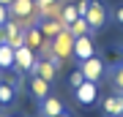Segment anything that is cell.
<instances>
[{
	"mask_svg": "<svg viewBox=\"0 0 123 117\" xmlns=\"http://www.w3.org/2000/svg\"><path fill=\"white\" fill-rule=\"evenodd\" d=\"M33 63H36V55H33V49L30 46H17L14 49V71H19V74H30L33 71Z\"/></svg>",
	"mask_w": 123,
	"mask_h": 117,
	"instance_id": "1",
	"label": "cell"
},
{
	"mask_svg": "<svg viewBox=\"0 0 123 117\" xmlns=\"http://www.w3.org/2000/svg\"><path fill=\"white\" fill-rule=\"evenodd\" d=\"M52 49H55V55L60 57V60H66V57L74 55V35L68 33V27H63V30L52 38Z\"/></svg>",
	"mask_w": 123,
	"mask_h": 117,
	"instance_id": "2",
	"label": "cell"
},
{
	"mask_svg": "<svg viewBox=\"0 0 123 117\" xmlns=\"http://www.w3.org/2000/svg\"><path fill=\"white\" fill-rule=\"evenodd\" d=\"M85 19H88V25H90L93 33L104 27V22H107V8L101 6V0H88V14H85Z\"/></svg>",
	"mask_w": 123,
	"mask_h": 117,
	"instance_id": "3",
	"label": "cell"
},
{
	"mask_svg": "<svg viewBox=\"0 0 123 117\" xmlns=\"http://www.w3.org/2000/svg\"><path fill=\"white\" fill-rule=\"evenodd\" d=\"M3 41L8 44V46H14V49L25 44V30H22V25H19L17 19H8L3 25Z\"/></svg>",
	"mask_w": 123,
	"mask_h": 117,
	"instance_id": "4",
	"label": "cell"
},
{
	"mask_svg": "<svg viewBox=\"0 0 123 117\" xmlns=\"http://www.w3.org/2000/svg\"><path fill=\"white\" fill-rule=\"evenodd\" d=\"M79 71H82V76L88 79V82H98V79L104 76V60H98V57L93 55V57L79 63Z\"/></svg>",
	"mask_w": 123,
	"mask_h": 117,
	"instance_id": "5",
	"label": "cell"
},
{
	"mask_svg": "<svg viewBox=\"0 0 123 117\" xmlns=\"http://www.w3.org/2000/svg\"><path fill=\"white\" fill-rule=\"evenodd\" d=\"M74 98H77L82 106H90L93 101L98 98V87H96V82H88V79H85L79 87H74Z\"/></svg>",
	"mask_w": 123,
	"mask_h": 117,
	"instance_id": "6",
	"label": "cell"
},
{
	"mask_svg": "<svg viewBox=\"0 0 123 117\" xmlns=\"http://www.w3.org/2000/svg\"><path fill=\"white\" fill-rule=\"evenodd\" d=\"M96 55V46H93V38L90 35H79V38H74V57L79 63L88 60V57Z\"/></svg>",
	"mask_w": 123,
	"mask_h": 117,
	"instance_id": "7",
	"label": "cell"
},
{
	"mask_svg": "<svg viewBox=\"0 0 123 117\" xmlns=\"http://www.w3.org/2000/svg\"><path fill=\"white\" fill-rule=\"evenodd\" d=\"M30 74H36V76H41V79H47V82L52 84V79L57 76V65L41 57V60H36V63H33V71H30Z\"/></svg>",
	"mask_w": 123,
	"mask_h": 117,
	"instance_id": "8",
	"label": "cell"
},
{
	"mask_svg": "<svg viewBox=\"0 0 123 117\" xmlns=\"http://www.w3.org/2000/svg\"><path fill=\"white\" fill-rule=\"evenodd\" d=\"M66 109H63V101L60 98H55V95H47L44 101H41V114L44 117H57V114H63Z\"/></svg>",
	"mask_w": 123,
	"mask_h": 117,
	"instance_id": "9",
	"label": "cell"
},
{
	"mask_svg": "<svg viewBox=\"0 0 123 117\" xmlns=\"http://www.w3.org/2000/svg\"><path fill=\"white\" fill-rule=\"evenodd\" d=\"M104 112H107V117H123V93L104 98Z\"/></svg>",
	"mask_w": 123,
	"mask_h": 117,
	"instance_id": "10",
	"label": "cell"
},
{
	"mask_svg": "<svg viewBox=\"0 0 123 117\" xmlns=\"http://www.w3.org/2000/svg\"><path fill=\"white\" fill-rule=\"evenodd\" d=\"M27 84H30V93L38 101H44L47 95H49V82L47 79H41V76H36V74H30V79H27Z\"/></svg>",
	"mask_w": 123,
	"mask_h": 117,
	"instance_id": "11",
	"label": "cell"
},
{
	"mask_svg": "<svg viewBox=\"0 0 123 117\" xmlns=\"http://www.w3.org/2000/svg\"><path fill=\"white\" fill-rule=\"evenodd\" d=\"M38 27H41V33H44V38H55V35L63 30V22L60 19H41Z\"/></svg>",
	"mask_w": 123,
	"mask_h": 117,
	"instance_id": "12",
	"label": "cell"
},
{
	"mask_svg": "<svg viewBox=\"0 0 123 117\" xmlns=\"http://www.w3.org/2000/svg\"><path fill=\"white\" fill-rule=\"evenodd\" d=\"M41 41H44V33H41V27L36 25V27H27L25 30V46H30L33 52L41 46Z\"/></svg>",
	"mask_w": 123,
	"mask_h": 117,
	"instance_id": "13",
	"label": "cell"
},
{
	"mask_svg": "<svg viewBox=\"0 0 123 117\" xmlns=\"http://www.w3.org/2000/svg\"><path fill=\"white\" fill-rule=\"evenodd\" d=\"M68 33L74 35V38H79V35H90L93 30H90V25H88V19H85V17H77V19L68 25Z\"/></svg>",
	"mask_w": 123,
	"mask_h": 117,
	"instance_id": "14",
	"label": "cell"
},
{
	"mask_svg": "<svg viewBox=\"0 0 123 117\" xmlns=\"http://www.w3.org/2000/svg\"><path fill=\"white\" fill-rule=\"evenodd\" d=\"M6 68H14V46H8V44L0 46V71Z\"/></svg>",
	"mask_w": 123,
	"mask_h": 117,
	"instance_id": "15",
	"label": "cell"
},
{
	"mask_svg": "<svg viewBox=\"0 0 123 117\" xmlns=\"http://www.w3.org/2000/svg\"><path fill=\"white\" fill-rule=\"evenodd\" d=\"M79 17V11H77V6L74 3H63V14H60V22H63V27H68L71 22H74Z\"/></svg>",
	"mask_w": 123,
	"mask_h": 117,
	"instance_id": "16",
	"label": "cell"
},
{
	"mask_svg": "<svg viewBox=\"0 0 123 117\" xmlns=\"http://www.w3.org/2000/svg\"><path fill=\"white\" fill-rule=\"evenodd\" d=\"M14 98H17V87H11V84H6V82H0V104H14Z\"/></svg>",
	"mask_w": 123,
	"mask_h": 117,
	"instance_id": "17",
	"label": "cell"
},
{
	"mask_svg": "<svg viewBox=\"0 0 123 117\" xmlns=\"http://www.w3.org/2000/svg\"><path fill=\"white\" fill-rule=\"evenodd\" d=\"M110 76H112V84L118 87V93H123V63L112 65V68H110Z\"/></svg>",
	"mask_w": 123,
	"mask_h": 117,
	"instance_id": "18",
	"label": "cell"
},
{
	"mask_svg": "<svg viewBox=\"0 0 123 117\" xmlns=\"http://www.w3.org/2000/svg\"><path fill=\"white\" fill-rule=\"evenodd\" d=\"M0 82H6V84H11V87H19V84H22V74H19V71L11 74V68H6L3 74H0Z\"/></svg>",
	"mask_w": 123,
	"mask_h": 117,
	"instance_id": "19",
	"label": "cell"
},
{
	"mask_svg": "<svg viewBox=\"0 0 123 117\" xmlns=\"http://www.w3.org/2000/svg\"><path fill=\"white\" fill-rule=\"evenodd\" d=\"M60 14H63V3L57 0V3H52L49 8L41 11V19H60Z\"/></svg>",
	"mask_w": 123,
	"mask_h": 117,
	"instance_id": "20",
	"label": "cell"
},
{
	"mask_svg": "<svg viewBox=\"0 0 123 117\" xmlns=\"http://www.w3.org/2000/svg\"><path fill=\"white\" fill-rule=\"evenodd\" d=\"M85 82V76H82V71H77V74H71V87H79Z\"/></svg>",
	"mask_w": 123,
	"mask_h": 117,
	"instance_id": "21",
	"label": "cell"
},
{
	"mask_svg": "<svg viewBox=\"0 0 123 117\" xmlns=\"http://www.w3.org/2000/svg\"><path fill=\"white\" fill-rule=\"evenodd\" d=\"M8 19H11V17H8V6H0V27H3Z\"/></svg>",
	"mask_w": 123,
	"mask_h": 117,
	"instance_id": "22",
	"label": "cell"
},
{
	"mask_svg": "<svg viewBox=\"0 0 123 117\" xmlns=\"http://www.w3.org/2000/svg\"><path fill=\"white\" fill-rule=\"evenodd\" d=\"M52 3H57V0H36V8H38V14H41L44 8H49Z\"/></svg>",
	"mask_w": 123,
	"mask_h": 117,
	"instance_id": "23",
	"label": "cell"
},
{
	"mask_svg": "<svg viewBox=\"0 0 123 117\" xmlns=\"http://www.w3.org/2000/svg\"><path fill=\"white\" fill-rule=\"evenodd\" d=\"M77 11H79V17H85V14H88V0H79V3H77Z\"/></svg>",
	"mask_w": 123,
	"mask_h": 117,
	"instance_id": "24",
	"label": "cell"
},
{
	"mask_svg": "<svg viewBox=\"0 0 123 117\" xmlns=\"http://www.w3.org/2000/svg\"><path fill=\"white\" fill-rule=\"evenodd\" d=\"M115 19H118V25H123V6H120L118 11H115Z\"/></svg>",
	"mask_w": 123,
	"mask_h": 117,
	"instance_id": "25",
	"label": "cell"
},
{
	"mask_svg": "<svg viewBox=\"0 0 123 117\" xmlns=\"http://www.w3.org/2000/svg\"><path fill=\"white\" fill-rule=\"evenodd\" d=\"M14 3V0H0V6H11Z\"/></svg>",
	"mask_w": 123,
	"mask_h": 117,
	"instance_id": "26",
	"label": "cell"
},
{
	"mask_svg": "<svg viewBox=\"0 0 123 117\" xmlns=\"http://www.w3.org/2000/svg\"><path fill=\"white\" fill-rule=\"evenodd\" d=\"M57 117H71V114H68V112H63V114H57Z\"/></svg>",
	"mask_w": 123,
	"mask_h": 117,
	"instance_id": "27",
	"label": "cell"
},
{
	"mask_svg": "<svg viewBox=\"0 0 123 117\" xmlns=\"http://www.w3.org/2000/svg\"><path fill=\"white\" fill-rule=\"evenodd\" d=\"M3 44H6V41H3V38H0V46H3Z\"/></svg>",
	"mask_w": 123,
	"mask_h": 117,
	"instance_id": "28",
	"label": "cell"
},
{
	"mask_svg": "<svg viewBox=\"0 0 123 117\" xmlns=\"http://www.w3.org/2000/svg\"><path fill=\"white\" fill-rule=\"evenodd\" d=\"M14 117H19V114H14Z\"/></svg>",
	"mask_w": 123,
	"mask_h": 117,
	"instance_id": "29",
	"label": "cell"
},
{
	"mask_svg": "<svg viewBox=\"0 0 123 117\" xmlns=\"http://www.w3.org/2000/svg\"><path fill=\"white\" fill-rule=\"evenodd\" d=\"M0 106H3V104H0Z\"/></svg>",
	"mask_w": 123,
	"mask_h": 117,
	"instance_id": "30",
	"label": "cell"
}]
</instances>
